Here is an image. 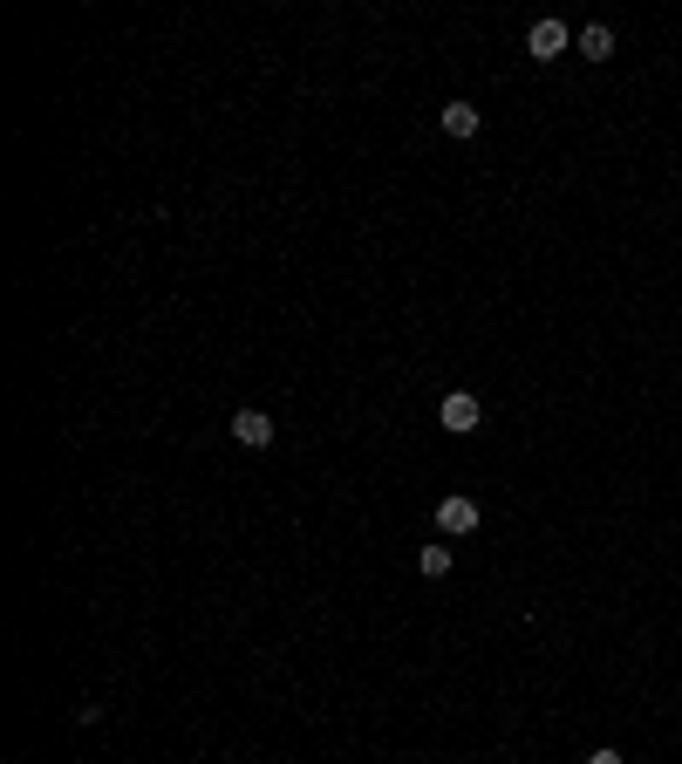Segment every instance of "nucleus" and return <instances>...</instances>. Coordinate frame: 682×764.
I'll list each match as a JSON object with an SVG mask.
<instances>
[{
  "instance_id": "f03ea898",
  "label": "nucleus",
  "mask_w": 682,
  "mask_h": 764,
  "mask_svg": "<svg viewBox=\"0 0 682 764\" xmlns=\"http://www.w3.org/2000/svg\"><path fill=\"white\" fill-rule=\"evenodd\" d=\"M567 21H532V35H526V55L532 62H553V55H560V48H567Z\"/></svg>"
},
{
  "instance_id": "f257e3e1",
  "label": "nucleus",
  "mask_w": 682,
  "mask_h": 764,
  "mask_svg": "<svg viewBox=\"0 0 682 764\" xmlns=\"http://www.w3.org/2000/svg\"><path fill=\"white\" fill-rule=\"evenodd\" d=\"M437 533H451V539L478 533V498H444L437 505Z\"/></svg>"
},
{
  "instance_id": "6e6552de",
  "label": "nucleus",
  "mask_w": 682,
  "mask_h": 764,
  "mask_svg": "<svg viewBox=\"0 0 682 764\" xmlns=\"http://www.w3.org/2000/svg\"><path fill=\"white\" fill-rule=\"evenodd\" d=\"M587 764H628V758H621V751H607V744H601V751H587Z\"/></svg>"
},
{
  "instance_id": "7ed1b4c3",
  "label": "nucleus",
  "mask_w": 682,
  "mask_h": 764,
  "mask_svg": "<svg viewBox=\"0 0 682 764\" xmlns=\"http://www.w3.org/2000/svg\"><path fill=\"white\" fill-rule=\"evenodd\" d=\"M232 444L266 451V444H273V417H266V410H239V417H232Z\"/></svg>"
},
{
  "instance_id": "20e7f679",
  "label": "nucleus",
  "mask_w": 682,
  "mask_h": 764,
  "mask_svg": "<svg viewBox=\"0 0 682 764\" xmlns=\"http://www.w3.org/2000/svg\"><path fill=\"white\" fill-rule=\"evenodd\" d=\"M444 430H478V396H471V389H451V396H444Z\"/></svg>"
},
{
  "instance_id": "0eeeda50",
  "label": "nucleus",
  "mask_w": 682,
  "mask_h": 764,
  "mask_svg": "<svg viewBox=\"0 0 682 764\" xmlns=\"http://www.w3.org/2000/svg\"><path fill=\"white\" fill-rule=\"evenodd\" d=\"M417 567H423V580H444V573H451V546H423Z\"/></svg>"
},
{
  "instance_id": "423d86ee",
  "label": "nucleus",
  "mask_w": 682,
  "mask_h": 764,
  "mask_svg": "<svg viewBox=\"0 0 682 764\" xmlns=\"http://www.w3.org/2000/svg\"><path fill=\"white\" fill-rule=\"evenodd\" d=\"M444 130L451 137H478V110L471 103H444Z\"/></svg>"
},
{
  "instance_id": "39448f33",
  "label": "nucleus",
  "mask_w": 682,
  "mask_h": 764,
  "mask_svg": "<svg viewBox=\"0 0 682 764\" xmlns=\"http://www.w3.org/2000/svg\"><path fill=\"white\" fill-rule=\"evenodd\" d=\"M580 55H587V62H607V55H614V28H580Z\"/></svg>"
}]
</instances>
